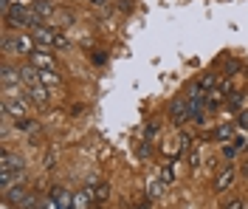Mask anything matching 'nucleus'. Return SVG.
Returning <instances> with one entry per match:
<instances>
[{"label": "nucleus", "instance_id": "1", "mask_svg": "<svg viewBox=\"0 0 248 209\" xmlns=\"http://www.w3.org/2000/svg\"><path fill=\"white\" fill-rule=\"evenodd\" d=\"M34 51H37V40L29 32H15V34H6L3 37V54H17V57H26L29 60Z\"/></svg>", "mask_w": 248, "mask_h": 209}, {"label": "nucleus", "instance_id": "2", "mask_svg": "<svg viewBox=\"0 0 248 209\" xmlns=\"http://www.w3.org/2000/svg\"><path fill=\"white\" fill-rule=\"evenodd\" d=\"M31 34H34V40H37V48H57V43H60V34L54 32L51 26H37V29H31Z\"/></svg>", "mask_w": 248, "mask_h": 209}, {"label": "nucleus", "instance_id": "3", "mask_svg": "<svg viewBox=\"0 0 248 209\" xmlns=\"http://www.w3.org/2000/svg\"><path fill=\"white\" fill-rule=\"evenodd\" d=\"M29 63L34 65V68H40V71H60V60H57L51 51H46V48H37L29 57Z\"/></svg>", "mask_w": 248, "mask_h": 209}, {"label": "nucleus", "instance_id": "4", "mask_svg": "<svg viewBox=\"0 0 248 209\" xmlns=\"http://www.w3.org/2000/svg\"><path fill=\"white\" fill-rule=\"evenodd\" d=\"M170 119H172V125H186V122L192 119L186 96H184V99H175V102H170Z\"/></svg>", "mask_w": 248, "mask_h": 209}, {"label": "nucleus", "instance_id": "5", "mask_svg": "<svg viewBox=\"0 0 248 209\" xmlns=\"http://www.w3.org/2000/svg\"><path fill=\"white\" fill-rule=\"evenodd\" d=\"M3 113H6V116H12V119H26V116H29V102L3 96Z\"/></svg>", "mask_w": 248, "mask_h": 209}, {"label": "nucleus", "instance_id": "6", "mask_svg": "<svg viewBox=\"0 0 248 209\" xmlns=\"http://www.w3.org/2000/svg\"><path fill=\"white\" fill-rule=\"evenodd\" d=\"M234 178H237L234 167H232V164H226V167L215 176V193H229V190L234 187Z\"/></svg>", "mask_w": 248, "mask_h": 209}, {"label": "nucleus", "instance_id": "7", "mask_svg": "<svg viewBox=\"0 0 248 209\" xmlns=\"http://www.w3.org/2000/svg\"><path fill=\"white\" fill-rule=\"evenodd\" d=\"M0 167H3L6 173H23V170H26V159H23L20 153H9V150H3Z\"/></svg>", "mask_w": 248, "mask_h": 209}, {"label": "nucleus", "instance_id": "8", "mask_svg": "<svg viewBox=\"0 0 248 209\" xmlns=\"http://www.w3.org/2000/svg\"><path fill=\"white\" fill-rule=\"evenodd\" d=\"M29 99L31 105H37V108H43V105H48L51 102V91H48V85H34V88H29Z\"/></svg>", "mask_w": 248, "mask_h": 209}, {"label": "nucleus", "instance_id": "9", "mask_svg": "<svg viewBox=\"0 0 248 209\" xmlns=\"http://www.w3.org/2000/svg\"><path fill=\"white\" fill-rule=\"evenodd\" d=\"M0 82H3V88H6V85H20V82H23V77H20V65H12V63L3 65Z\"/></svg>", "mask_w": 248, "mask_h": 209}, {"label": "nucleus", "instance_id": "10", "mask_svg": "<svg viewBox=\"0 0 248 209\" xmlns=\"http://www.w3.org/2000/svg\"><path fill=\"white\" fill-rule=\"evenodd\" d=\"M51 201H54L57 209H74V195L65 193L62 187H54V190H51Z\"/></svg>", "mask_w": 248, "mask_h": 209}, {"label": "nucleus", "instance_id": "11", "mask_svg": "<svg viewBox=\"0 0 248 209\" xmlns=\"http://www.w3.org/2000/svg\"><path fill=\"white\" fill-rule=\"evenodd\" d=\"M3 195H6V201H9L12 207H20V204L29 198V195H26V181H20V184H15V187H9Z\"/></svg>", "mask_w": 248, "mask_h": 209}, {"label": "nucleus", "instance_id": "12", "mask_svg": "<svg viewBox=\"0 0 248 209\" xmlns=\"http://www.w3.org/2000/svg\"><path fill=\"white\" fill-rule=\"evenodd\" d=\"M20 77H23L26 88H34V85H40V68H34L31 63H23L20 65Z\"/></svg>", "mask_w": 248, "mask_h": 209}, {"label": "nucleus", "instance_id": "13", "mask_svg": "<svg viewBox=\"0 0 248 209\" xmlns=\"http://www.w3.org/2000/svg\"><path fill=\"white\" fill-rule=\"evenodd\" d=\"M93 204H96V198H93L91 187H85V190L74 193V209H93Z\"/></svg>", "mask_w": 248, "mask_h": 209}, {"label": "nucleus", "instance_id": "14", "mask_svg": "<svg viewBox=\"0 0 248 209\" xmlns=\"http://www.w3.org/2000/svg\"><path fill=\"white\" fill-rule=\"evenodd\" d=\"M232 133H234V128L232 125H220V128H215L206 139H217V142H223V145H229L232 142Z\"/></svg>", "mask_w": 248, "mask_h": 209}, {"label": "nucleus", "instance_id": "15", "mask_svg": "<svg viewBox=\"0 0 248 209\" xmlns=\"http://www.w3.org/2000/svg\"><path fill=\"white\" fill-rule=\"evenodd\" d=\"M226 105H229V111L240 113L243 111V105H246V91H232L229 99H226Z\"/></svg>", "mask_w": 248, "mask_h": 209}, {"label": "nucleus", "instance_id": "16", "mask_svg": "<svg viewBox=\"0 0 248 209\" xmlns=\"http://www.w3.org/2000/svg\"><path fill=\"white\" fill-rule=\"evenodd\" d=\"M91 190H93V198H96V204H105V201H108V195H110L108 181H93Z\"/></svg>", "mask_w": 248, "mask_h": 209}, {"label": "nucleus", "instance_id": "17", "mask_svg": "<svg viewBox=\"0 0 248 209\" xmlns=\"http://www.w3.org/2000/svg\"><path fill=\"white\" fill-rule=\"evenodd\" d=\"M40 82H43V85H48V88H60L62 77L57 74V71H40Z\"/></svg>", "mask_w": 248, "mask_h": 209}, {"label": "nucleus", "instance_id": "18", "mask_svg": "<svg viewBox=\"0 0 248 209\" xmlns=\"http://www.w3.org/2000/svg\"><path fill=\"white\" fill-rule=\"evenodd\" d=\"M198 85H201L203 91L209 94V91H215V88L220 85V82H217V74H215V71H206V74H203L201 80H198Z\"/></svg>", "mask_w": 248, "mask_h": 209}, {"label": "nucleus", "instance_id": "19", "mask_svg": "<svg viewBox=\"0 0 248 209\" xmlns=\"http://www.w3.org/2000/svg\"><path fill=\"white\" fill-rule=\"evenodd\" d=\"M240 71H243V63L240 60H229L226 68H223V80H232L234 74H240Z\"/></svg>", "mask_w": 248, "mask_h": 209}, {"label": "nucleus", "instance_id": "20", "mask_svg": "<svg viewBox=\"0 0 248 209\" xmlns=\"http://www.w3.org/2000/svg\"><path fill=\"white\" fill-rule=\"evenodd\" d=\"M54 20H57L54 26H60V29H71V26H74V15H71V12H57Z\"/></svg>", "mask_w": 248, "mask_h": 209}, {"label": "nucleus", "instance_id": "21", "mask_svg": "<svg viewBox=\"0 0 248 209\" xmlns=\"http://www.w3.org/2000/svg\"><path fill=\"white\" fill-rule=\"evenodd\" d=\"M172 181H175V170H172V164H167V167L161 170V184H167V187H170Z\"/></svg>", "mask_w": 248, "mask_h": 209}, {"label": "nucleus", "instance_id": "22", "mask_svg": "<svg viewBox=\"0 0 248 209\" xmlns=\"http://www.w3.org/2000/svg\"><path fill=\"white\" fill-rule=\"evenodd\" d=\"M223 209H248V201L246 198H232L229 204H223Z\"/></svg>", "mask_w": 248, "mask_h": 209}, {"label": "nucleus", "instance_id": "23", "mask_svg": "<svg viewBox=\"0 0 248 209\" xmlns=\"http://www.w3.org/2000/svg\"><path fill=\"white\" fill-rule=\"evenodd\" d=\"M158 181H161V178H153V181L147 184V195H150V198H158V195H161V184H158Z\"/></svg>", "mask_w": 248, "mask_h": 209}, {"label": "nucleus", "instance_id": "24", "mask_svg": "<svg viewBox=\"0 0 248 209\" xmlns=\"http://www.w3.org/2000/svg\"><path fill=\"white\" fill-rule=\"evenodd\" d=\"M237 128L248 133V111H240V113H237Z\"/></svg>", "mask_w": 248, "mask_h": 209}, {"label": "nucleus", "instance_id": "25", "mask_svg": "<svg viewBox=\"0 0 248 209\" xmlns=\"http://www.w3.org/2000/svg\"><path fill=\"white\" fill-rule=\"evenodd\" d=\"M155 133H158V122H147L144 125V139H153Z\"/></svg>", "mask_w": 248, "mask_h": 209}, {"label": "nucleus", "instance_id": "26", "mask_svg": "<svg viewBox=\"0 0 248 209\" xmlns=\"http://www.w3.org/2000/svg\"><path fill=\"white\" fill-rule=\"evenodd\" d=\"M237 150H240L237 145H226V150H223V156H226V161H234V156H237Z\"/></svg>", "mask_w": 248, "mask_h": 209}, {"label": "nucleus", "instance_id": "27", "mask_svg": "<svg viewBox=\"0 0 248 209\" xmlns=\"http://www.w3.org/2000/svg\"><path fill=\"white\" fill-rule=\"evenodd\" d=\"M198 164H201V153H198V150H192V153H189V167H192V170H198Z\"/></svg>", "mask_w": 248, "mask_h": 209}, {"label": "nucleus", "instance_id": "28", "mask_svg": "<svg viewBox=\"0 0 248 209\" xmlns=\"http://www.w3.org/2000/svg\"><path fill=\"white\" fill-rule=\"evenodd\" d=\"M88 3H91V6H108L110 0H88Z\"/></svg>", "mask_w": 248, "mask_h": 209}, {"label": "nucleus", "instance_id": "29", "mask_svg": "<svg viewBox=\"0 0 248 209\" xmlns=\"http://www.w3.org/2000/svg\"><path fill=\"white\" fill-rule=\"evenodd\" d=\"M243 176H246V178H248V159H246V161H243Z\"/></svg>", "mask_w": 248, "mask_h": 209}, {"label": "nucleus", "instance_id": "30", "mask_svg": "<svg viewBox=\"0 0 248 209\" xmlns=\"http://www.w3.org/2000/svg\"><path fill=\"white\" fill-rule=\"evenodd\" d=\"M243 150H246V153H248V136H246V145H243Z\"/></svg>", "mask_w": 248, "mask_h": 209}]
</instances>
